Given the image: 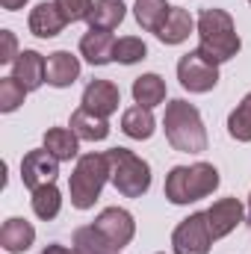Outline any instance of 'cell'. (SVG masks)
Segmentation results:
<instances>
[{
  "instance_id": "21",
  "label": "cell",
  "mask_w": 251,
  "mask_h": 254,
  "mask_svg": "<svg viewBox=\"0 0 251 254\" xmlns=\"http://www.w3.org/2000/svg\"><path fill=\"white\" fill-rule=\"evenodd\" d=\"M45 148L60 160V163H68L80 154V136L71 130V127H51L45 133Z\"/></svg>"
},
{
  "instance_id": "14",
  "label": "cell",
  "mask_w": 251,
  "mask_h": 254,
  "mask_svg": "<svg viewBox=\"0 0 251 254\" xmlns=\"http://www.w3.org/2000/svg\"><path fill=\"white\" fill-rule=\"evenodd\" d=\"M30 33L36 36V39H54V36H60L65 30V24H68V18L63 15V9L57 6V0L54 3H39L33 12H30Z\"/></svg>"
},
{
  "instance_id": "16",
  "label": "cell",
  "mask_w": 251,
  "mask_h": 254,
  "mask_svg": "<svg viewBox=\"0 0 251 254\" xmlns=\"http://www.w3.org/2000/svg\"><path fill=\"white\" fill-rule=\"evenodd\" d=\"M77 77H80V60L71 51H54V54H48V71H45L48 86L68 89Z\"/></svg>"
},
{
  "instance_id": "31",
  "label": "cell",
  "mask_w": 251,
  "mask_h": 254,
  "mask_svg": "<svg viewBox=\"0 0 251 254\" xmlns=\"http://www.w3.org/2000/svg\"><path fill=\"white\" fill-rule=\"evenodd\" d=\"M42 254H80L77 249H68V246H60V243H51V246H45Z\"/></svg>"
},
{
  "instance_id": "27",
  "label": "cell",
  "mask_w": 251,
  "mask_h": 254,
  "mask_svg": "<svg viewBox=\"0 0 251 254\" xmlns=\"http://www.w3.org/2000/svg\"><path fill=\"white\" fill-rule=\"evenodd\" d=\"M148 57V45L139 39V36H122L119 42H116V54H113V60L122 65H136L142 63Z\"/></svg>"
},
{
  "instance_id": "5",
  "label": "cell",
  "mask_w": 251,
  "mask_h": 254,
  "mask_svg": "<svg viewBox=\"0 0 251 254\" xmlns=\"http://www.w3.org/2000/svg\"><path fill=\"white\" fill-rule=\"evenodd\" d=\"M107 160H110V184L116 187L119 195L142 198L151 190V166L139 154H133L127 148H110Z\"/></svg>"
},
{
  "instance_id": "34",
  "label": "cell",
  "mask_w": 251,
  "mask_h": 254,
  "mask_svg": "<svg viewBox=\"0 0 251 254\" xmlns=\"http://www.w3.org/2000/svg\"><path fill=\"white\" fill-rule=\"evenodd\" d=\"M160 254H163V252H160Z\"/></svg>"
},
{
  "instance_id": "18",
  "label": "cell",
  "mask_w": 251,
  "mask_h": 254,
  "mask_svg": "<svg viewBox=\"0 0 251 254\" xmlns=\"http://www.w3.org/2000/svg\"><path fill=\"white\" fill-rule=\"evenodd\" d=\"M154 130H157V119H154V113L148 110V107H127L125 113H122V133L130 136V139H151L154 136Z\"/></svg>"
},
{
  "instance_id": "15",
  "label": "cell",
  "mask_w": 251,
  "mask_h": 254,
  "mask_svg": "<svg viewBox=\"0 0 251 254\" xmlns=\"http://www.w3.org/2000/svg\"><path fill=\"white\" fill-rule=\"evenodd\" d=\"M36 243V228L27 222V219H6L3 228H0V249L9 254H24L30 252V246Z\"/></svg>"
},
{
  "instance_id": "7",
  "label": "cell",
  "mask_w": 251,
  "mask_h": 254,
  "mask_svg": "<svg viewBox=\"0 0 251 254\" xmlns=\"http://www.w3.org/2000/svg\"><path fill=\"white\" fill-rule=\"evenodd\" d=\"M213 234H210V225H207V213H192L187 216L175 234H172V252L175 254H210L213 246Z\"/></svg>"
},
{
  "instance_id": "32",
  "label": "cell",
  "mask_w": 251,
  "mask_h": 254,
  "mask_svg": "<svg viewBox=\"0 0 251 254\" xmlns=\"http://www.w3.org/2000/svg\"><path fill=\"white\" fill-rule=\"evenodd\" d=\"M24 3H27V0H0V6H3L6 12H18V9H24Z\"/></svg>"
},
{
  "instance_id": "11",
  "label": "cell",
  "mask_w": 251,
  "mask_h": 254,
  "mask_svg": "<svg viewBox=\"0 0 251 254\" xmlns=\"http://www.w3.org/2000/svg\"><path fill=\"white\" fill-rule=\"evenodd\" d=\"M204 213H207V225H210L213 240H222V237H228L231 231H237V225H240L243 216H246V207H243L240 198H219V201H213V207L204 210Z\"/></svg>"
},
{
  "instance_id": "30",
  "label": "cell",
  "mask_w": 251,
  "mask_h": 254,
  "mask_svg": "<svg viewBox=\"0 0 251 254\" xmlns=\"http://www.w3.org/2000/svg\"><path fill=\"white\" fill-rule=\"evenodd\" d=\"M0 39H3V51H0V63L9 65L18 60V39L12 30H0Z\"/></svg>"
},
{
  "instance_id": "23",
  "label": "cell",
  "mask_w": 251,
  "mask_h": 254,
  "mask_svg": "<svg viewBox=\"0 0 251 254\" xmlns=\"http://www.w3.org/2000/svg\"><path fill=\"white\" fill-rule=\"evenodd\" d=\"M127 15L125 0H95L92 6V15H89V27H98V30H116Z\"/></svg>"
},
{
  "instance_id": "28",
  "label": "cell",
  "mask_w": 251,
  "mask_h": 254,
  "mask_svg": "<svg viewBox=\"0 0 251 254\" xmlns=\"http://www.w3.org/2000/svg\"><path fill=\"white\" fill-rule=\"evenodd\" d=\"M27 98V89L15 77H0V113H15Z\"/></svg>"
},
{
  "instance_id": "24",
  "label": "cell",
  "mask_w": 251,
  "mask_h": 254,
  "mask_svg": "<svg viewBox=\"0 0 251 254\" xmlns=\"http://www.w3.org/2000/svg\"><path fill=\"white\" fill-rule=\"evenodd\" d=\"M33 213L42 219V222H51V219H57L60 216V210H63V192L57 190V184H48V187H39V190H33Z\"/></svg>"
},
{
  "instance_id": "17",
  "label": "cell",
  "mask_w": 251,
  "mask_h": 254,
  "mask_svg": "<svg viewBox=\"0 0 251 254\" xmlns=\"http://www.w3.org/2000/svg\"><path fill=\"white\" fill-rule=\"evenodd\" d=\"M195 27H198V24H195V18L189 15V9H184V6H172L166 24L157 30V39H160L163 45H181V42H187L189 36H192Z\"/></svg>"
},
{
  "instance_id": "25",
  "label": "cell",
  "mask_w": 251,
  "mask_h": 254,
  "mask_svg": "<svg viewBox=\"0 0 251 254\" xmlns=\"http://www.w3.org/2000/svg\"><path fill=\"white\" fill-rule=\"evenodd\" d=\"M228 133L237 142H251V92L234 107V113L228 116Z\"/></svg>"
},
{
  "instance_id": "8",
  "label": "cell",
  "mask_w": 251,
  "mask_h": 254,
  "mask_svg": "<svg viewBox=\"0 0 251 254\" xmlns=\"http://www.w3.org/2000/svg\"><path fill=\"white\" fill-rule=\"evenodd\" d=\"M95 231H98L113 249L122 252L125 246L133 243V237H136V222H133V216L127 213L125 207H107V210L98 213Z\"/></svg>"
},
{
  "instance_id": "26",
  "label": "cell",
  "mask_w": 251,
  "mask_h": 254,
  "mask_svg": "<svg viewBox=\"0 0 251 254\" xmlns=\"http://www.w3.org/2000/svg\"><path fill=\"white\" fill-rule=\"evenodd\" d=\"M74 249H77L80 254H122L119 249H113V246L95 231V225L77 228V231H74Z\"/></svg>"
},
{
  "instance_id": "33",
  "label": "cell",
  "mask_w": 251,
  "mask_h": 254,
  "mask_svg": "<svg viewBox=\"0 0 251 254\" xmlns=\"http://www.w3.org/2000/svg\"><path fill=\"white\" fill-rule=\"evenodd\" d=\"M249 225H251V195H249Z\"/></svg>"
},
{
  "instance_id": "10",
  "label": "cell",
  "mask_w": 251,
  "mask_h": 254,
  "mask_svg": "<svg viewBox=\"0 0 251 254\" xmlns=\"http://www.w3.org/2000/svg\"><path fill=\"white\" fill-rule=\"evenodd\" d=\"M119 104H122V92L113 80H92L83 89V101H80L83 110H89L101 119H110L113 113H119Z\"/></svg>"
},
{
  "instance_id": "12",
  "label": "cell",
  "mask_w": 251,
  "mask_h": 254,
  "mask_svg": "<svg viewBox=\"0 0 251 254\" xmlns=\"http://www.w3.org/2000/svg\"><path fill=\"white\" fill-rule=\"evenodd\" d=\"M116 36L110 30H98V27H89V33H83L80 39V57L89 65H110L116 63L113 54H116Z\"/></svg>"
},
{
  "instance_id": "3",
  "label": "cell",
  "mask_w": 251,
  "mask_h": 254,
  "mask_svg": "<svg viewBox=\"0 0 251 254\" xmlns=\"http://www.w3.org/2000/svg\"><path fill=\"white\" fill-rule=\"evenodd\" d=\"M219 169L213 163H192V166H175L166 175V198L178 207L201 201L219 190Z\"/></svg>"
},
{
  "instance_id": "20",
  "label": "cell",
  "mask_w": 251,
  "mask_h": 254,
  "mask_svg": "<svg viewBox=\"0 0 251 254\" xmlns=\"http://www.w3.org/2000/svg\"><path fill=\"white\" fill-rule=\"evenodd\" d=\"M68 127H71L83 142H101V139L110 136V122L101 119V116H95V113H89V110H83V107L71 113V125Z\"/></svg>"
},
{
  "instance_id": "13",
  "label": "cell",
  "mask_w": 251,
  "mask_h": 254,
  "mask_svg": "<svg viewBox=\"0 0 251 254\" xmlns=\"http://www.w3.org/2000/svg\"><path fill=\"white\" fill-rule=\"evenodd\" d=\"M45 71H48V60L39 54V51H21L18 60L12 63V77L27 89V92H36L42 89L48 80H45Z\"/></svg>"
},
{
  "instance_id": "35",
  "label": "cell",
  "mask_w": 251,
  "mask_h": 254,
  "mask_svg": "<svg viewBox=\"0 0 251 254\" xmlns=\"http://www.w3.org/2000/svg\"><path fill=\"white\" fill-rule=\"evenodd\" d=\"M249 3H251V0H249Z\"/></svg>"
},
{
  "instance_id": "29",
  "label": "cell",
  "mask_w": 251,
  "mask_h": 254,
  "mask_svg": "<svg viewBox=\"0 0 251 254\" xmlns=\"http://www.w3.org/2000/svg\"><path fill=\"white\" fill-rule=\"evenodd\" d=\"M57 6L63 9L68 24H77V21H89L95 0H57Z\"/></svg>"
},
{
  "instance_id": "2",
  "label": "cell",
  "mask_w": 251,
  "mask_h": 254,
  "mask_svg": "<svg viewBox=\"0 0 251 254\" xmlns=\"http://www.w3.org/2000/svg\"><path fill=\"white\" fill-rule=\"evenodd\" d=\"M163 130H166L169 145L181 154H204L207 151V127L201 122V113L195 104H189L184 98H175L166 104Z\"/></svg>"
},
{
  "instance_id": "19",
  "label": "cell",
  "mask_w": 251,
  "mask_h": 254,
  "mask_svg": "<svg viewBox=\"0 0 251 254\" xmlns=\"http://www.w3.org/2000/svg\"><path fill=\"white\" fill-rule=\"evenodd\" d=\"M133 101L139 104V107H148V110H154V107H160L163 101H166V80L160 77V74H142V77H136L133 80Z\"/></svg>"
},
{
  "instance_id": "22",
  "label": "cell",
  "mask_w": 251,
  "mask_h": 254,
  "mask_svg": "<svg viewBox=\"0 0 251 254\" xmlns=\"http://www.w3.org/2000/svg\"><path fill=\"white\" fill-rule=\"evenodd\" d=\"M169 12H172V6H169L166 0H136V3H133L136 24H139L142 30H148V33H157V30L166 24Z\"/></svg>"
},
{
  "instance_id": "6",
  "label": "cell",
  "mask_w": 251,
  "mask_h": 254,
  "mask_svg": "<svg viewBox=\"0 0 251 254\" xmlns=\"http://www.w3.org/2000/svg\"><path fill=\"white\" fill-rule=\"evenodd\" d=\"M178 80L181 86L192 92V95H204V92H213L216 83H219V65L210 63L207 57H201L198 51H189L181 57L178 63Z\"/></svg>"
},
{
  "instance_id": "9",
  "label": "cell",
  "mask_w": 251,
  "mask_h": 254,
  "mask_svg": "<svg viewBox=\"0 0 251 254\" xmlns=\"http://www.w3.org/2000/svg\"><path fill=\"white\" fill-rule=\"evenodd\" d=\"M57 175H60V160L48 148H36V151L24 154V160H21V181H24L27 190H39V187L57 184Z\"/></svg>"
},
{
  "instance_id": "4",
  "label": "cell",
  "mask_w": 251,
  "mask_h": 254,
  "mask_svg": "<svg viewBox=\"0 0 251 254\" xmlns=\"http://www.w3.org/2000/svg\"><path fill=\"white\" fill-rule=\"evenodd\" d=\"M110 181V160H107V151L104 154H83L77 157V166L71 172V181H68V192H71V204L77 210H92L95 201L101 198L104 184Z\"/></svg>"
},
{
  "instance_id": "1",
  "label": "cell",
  "mask_w": 251,
  "mask_h": 254,
  "mask_svg": "<svg viewBox=\"0 0 251 254\" xmlns=\"http://www.w3.org/2000/svg\"><path fill=\"white\" fill-rule=\"evenodd\" d=\"M198 54L207 57L210 63H228L240 54L243 48V39L237 33V24L234 18L225 12V9H204L198 15Z\"/></svg>"
}]
</instances>
